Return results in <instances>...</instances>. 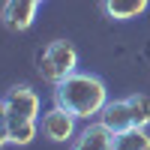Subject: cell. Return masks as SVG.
<instances>
[{
	"mask_svg": "<svg viewBox=\"0 0 150 150\" xmlns=\"http://www.w3.org/2000/svg\"><path fill=\"white\" fill-rule=\"evenodd\" d=\"M72 72H78V48L66 39L48 42L42 51V60H39V75L54 87L63 78H69Z\"/></svg>",
	"mask_w": 150,
	"mask_h": 150,
	"instance_id": "7a4b0ae2",
	"label": "cell"
},
{
	"mask_svg": "<svg viewBox=\"0 0 150 150\" xmlns=\"http://www.w3.org/2000/svg\"><path fill=\"white\" fill-rule=\"evenodd\" d=\"M105 102H108V87L93 72H72L69 78L54 84V105L66 108L78 120L99 117Z\"/></svg>",
	"mask_w": 150,
	"mask_h": 150,
	"instance_id": "6da1fadb",
	"label": "cell"
},
{
	"mask_svg": "<svg viewBox=\"0 0 150 150\" xmlns=\"http://www.w3.org/2000/svg\"><path fill=\"white\" fill-rule=\"evenodd\" d=\"M36 3H45V0H36Z\"/></svg>",
	"mask_w": 150,
	"mask_h": 150,
	"instance_id": "4fadbf2b",
	"label": "cell"
},
{
	"mask_svg": "<svg viewBox=\"0 0 150 150\" xmlns=\"http://www.w3.org/2000/svg\"><path fill=\"white\" fill-rule=\"evenodd\" d=\"M114 150H150V132L144 126H129L114 132Z\"/></svg>",
	"mask_w": 150,
	"mask_h": 150,
	"instance_id": "9c48e42d",
	"label": "cell"
},
{
	"mask_svg": "<svg viewBox=\"0 0 150 150\" xmlns=\"http://www.w3.org/2000/svg\"><path fill=\"white\" fill-rule=\"evenodd\" d=\"M36 12H39V3L36 0H6L3 9H0V21L3 27L12 33H24L33 27Z\"/></svg>",
	"mask_w": 150,
	"mask_h": 150,
	"instance_id": "5b68a950",
	"label": "cell"
},
{
	"mask_svg": "<svg viewBox=\"0 0 150 150\" xmlns=\"http://www.w3.org/2000/svg\"><path fill=\"white\" fill-rule=\"evenodd\" d=\"M129 105H132V117H135V126H150V96L147 93H132L129 96Z\"/></svg>",
	"mask_w": 150,
	"mask_h": 150,
	"instance_id": "8fae6325",
	"label": "cell"
},
{
	"mask_svg": "<svg viewBox=\"0 0 150 150\" xmlns=\"http://www.w3.org/2000/svg\"><path fill=\"white\" fill-rule=\"evenodd\" d=\"M39 132H42V138L54 141V144L75 141V135H78V117L69 114L66 108L54 105V108L42 111V117H39Z\"/></svg>",
	"mask_w": 150,
	"mask_h": 150,
	"instance_id": "277c9868",
	"label": "cell"
},
{
	"mask_svg": "<svg viewBox=\"0 0 150 150\" xmlns=\"http://www.w3.org/2000/svg\"><path fill=\"white\" fill-rule=\"evenodd\" d=\"M3 108H6V123H12V120H39L42 117L39 93L30 84H12L3 96Z\"/></svg>",
	"mask_w": 150,
	"mask_h": 150,
	"instance_id": "3957f363",
	"label": "cell"
},
{
	"mask_svg": "<svg viewBox=\"0 0 150 150\" xmlns=\"http://www.w3.org/2000/svg\"><path fill=\"white\" fill-rule=\"evenodd\" d=\"M99 120H102L111 132H123V129L135 126L129 96H123V99H108V102H105V108H102V114H99Z\"/></svg>",
	"mask_w": 150,
	"mask_h": 150,
	"instance_id": "52a82bcc",
	"label": "cell"
},
{
	"mask_svg": "<svg viewBox=\"0 0 150 150\" xmlns=\"http://www.w3.org/2000/svg\"><path fill=\"white\" fill-rule=\"evenodd\" d=\"M72 150H114V132H111L102 120H90L75 135Z\"/></svg>",
	"mask_w": 150,
	"mask_h": 150,
	"instance_id": "8992f818",
	"label": "cell"
},
{
	"mask_svg": "<svg viewBox=\"0 0 150 150\" xmlns=\"http://www.w3.org/2000/svg\"><path fill=\"white\" fill-rule=\"evenodd\" d=\"M6 129H9V144L27 147L39 135V120H12V123H6Z\"/></svg>",
	"mask_w": 150,
	"mask_h": 150,
	"instance_id": "30bf717a",
	"label": "cell"
},
{
	"mask_svg": "<svg viewBox=\"0 0 150 150\" xmlns=\"http://www.w3.org/2000/svg\"><path fill=\"white\" fill-rule=\"evenodd\" d=\"M9 144V129H6V108H3V96H0V150Z\"/></svg>",
	"mask_w": 150,
	"mask_h": 150,
	"instance_id": "7c38bea8",
	"label": "cell"
},
{
	"mask_svg": "<svg viewBox=\"0 0 150 150\" xmlns=\"http://www.w3.org/2000/svg\"><path fill=\"white\" fill-rule=\"evenodd\" d=\"M150 9V0H102V15L111 21H132Z\"/></svg>",
	"mask_w": 150,
	"mask_h": 150,
	"instance_id": "ba28073f",
	"label": "cell"
}]
</instances>
